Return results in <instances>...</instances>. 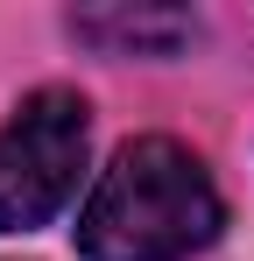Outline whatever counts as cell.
Segmentation results:
<instances>
[{
    "mask_svg": "<svg viewBox=\"0 0 254 261\" xmlns=\"http://www.w3.org/2000/svg\"><path fill=\"white\" fill-rule=\"evenodd\" d=\"M226 198L212 170L169 134H134L99 170L92 198L78 212L85 261H191L219 240Z\"/></svg>",
    "mask_w": 254,
    "mask_h": 261,
    "instance_id": "obj_1",
    "label": "cell"
},
{
    "mask_svg": "<svg viewBox=\"0 0 254 261\" xmlns=\"http://www.w3.org/2000/svg\"><path fill=\"white\" fill-rule=\"evenodd\" d=\"M92 148V106L71 85L29 92L0 127V233H36L71 205Z\"/></svg>",
    "mask_w": 254,
    "mask_h": 261,
    "instance_id": "obj_2",
    "label": "cell"
},
{
    "mask_svg": "<svg viewBox=\"0 0 254 261\" xmlns=\"http://www.w3.org/2000/svg\"><path fill=\"white\" fill-rule=\"evenodd\" d=\"M191 29H198V14L191 7H85L71 14V36L92 49H106V57H169L176 43H191Z\"/></svg>",
    "mask_w": 254,
    "mask_h": 261,
    "instance_id": "obj_3",
    "label": "cell"
}]
</instances>
